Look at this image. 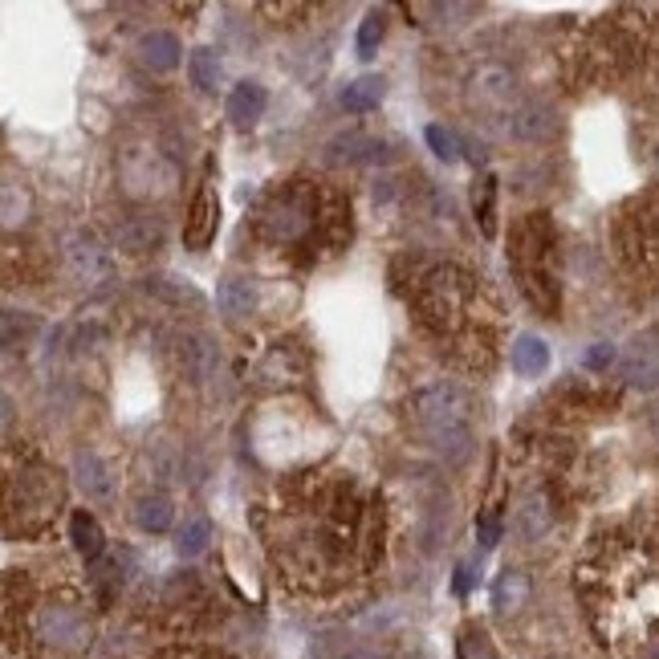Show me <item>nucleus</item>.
<instances>
[{"label":"nucleus","instance_id":"obj_2","mask_svg":"<svg viewBox=\"0 0 659 659\" xmlns=\"http://www.w3.org/2000/svg\"><path fill=\"white\" fill-rule=\"evenodd\" d=\"M513 273L525 289V297L554 314L558 310V273H554V224L546 216H529L513 232Z\"/></svg>","mask_w":659,"mask_h":659},{"label":"nucleus","instance_id":"obj_5","mask_svg":"<svg viewBox=\"0 0 659 659\" xmlns=\"http://www.w3.org/2000/svg\"><path fill=\"white\" fill-rule=\"evenodd\" d=\"M57 505H62V476L53 468L29 464L13 476L9 485V521L21 513V533H37L53 521Z\"/></svg>","mask_w":659,"mask_h":659},{"label":"nucleus","instance_id":"obj_6","mask_svg":"<svg viewBox=\"0 0 659 659\" xmlns=\"http://www.w3.org/2000/svg\"><path fill=\"white\" fill-rule=\"evenodd\" d=\"M33 639L49 659L53 655L57 659H82V651L90 647V623L70 603H49L33 619Z\"/></svg>","mask_w":659,"mask_h":659},{"label":"nucleus","instance_id":"obj_20","mask_svg":"<svg viewBox=\"0 0 659 659\" xmlns=\"http://www.w3.org/2000/svg\"><path fill=\"white\" fill-rule=\"evenodd\" d=\"M208 542H212V525H208V517H188L184 529L175 533V550H179V558H200V554L208 550Z\"/></svg>","mask_w":659,"mask_h":659},{"label":"nucleus","instance_id":"obj_28","mask_svg":"<svg viewBox=\"0 0 659 659\" xmlns=\"http://www.w3.org/2000/svg\"><path fill=\"white\" fill-rule=\"evenodd\" d=\"M615 363V346H607V342H598L590 354H586V367L590 371H603V367H611Z\"/></svg>","mask_w":659,"mask_h":659},{"label":"nucleus","instance_id":"obj_25","mask_svg":"<svg viewBox=\"0 0 659 659\" xmlns=\"http://www.w3.org/2000/svg\"><path fill=\"white\" fill-rule=\"evenodd\" d=\"M424 135H428V147L436 151V159H444V163H456V159H460V139H456L448 127L432 123Z\"/></svg>","mask_w":659,"mask_h":659},{"label":"nucleus","instance_id":"obj_14","mask_svg":"<svg viewBox=\"0 0 659 659\" xmlns=\"http://www.w3.org/2000/svg\"><path fill=\"white\" fill-rule=\"evenodd\" d=\"M114 241L123 245L127 253H147L159 241V224L151 216H127L123 224L114 228Z\"/></svg>","mask_w":659,"mask_h":659},{"label":"nucleus","instance_id":"obj_13","mask_svg":"<svg viewBox=\"0 0 659 659\" xmlns=\"http://www.w3.org/2000/svg\"><path fill=\"white\" fill-rule=\"evenodd\" d=\"M550 529V501L542 489H533L521 505H517V533L525 537V542H533V537H542Z\"/></svg>","mask_w":659,"mask_h":659},{"label":"nucleus","instance_id":"obj_27","mask_svg":"<svg viewBox=\"0 0 659 659\" xmlns=\"http://www.w3.org/2000/svg\"><path fill=\"white\" fill-rule=\"evenodd\" d=\"M460 655H464V659H493V647H489V639H485L481 631H464Z\"/></svg>","mask_w":659,"mask_h":659},{"label":"nucleus","instance_id":"obj_10","mask_svg":"<svg viewBox=\"0 0 659 659\" xmlns=\"http://www.w3.org/2000/svg\"><path fill=\"white\" fill-rule=\"evenodd\" d=\"M265 102H269L265 86L241 82V86H232V94H228V118H232L236 127H253L257 118L265 114Z\"/></svg>","mask_w":659,"mask_h":659},{"label":"nucleus","instance_id":"obj_3","mask_svg":"<svg viewBox=\"0 0 659 659\" xmlns=\"http://www.w3.org/2000/svg\"><path fill=\"white\" fill-rule=\"evenodd\" d=\"M318 224H322V208H318V192L310 184L277 188L257 212V232L269 245H306V241H314Z\"/></svg>","mask_w":659,"mask_h":659},{"label":"nucleus","instance_id":"obj_7","mask_svg":"<svg viewBox=\"0 0 659 659\" xmlns=\"http://www.w3.org/2000/svg\"><path fill=\"white\" fill-rule=\"evenodd\" d=\"M66 265H70V273H74L82 285H102V281H110V273H114L110 253L94 241L90 232L70 236V245H66Z\"/></svg>","mask_w":659,"mask_h":659},{"label":"nucleus","instance_id":"obj_11","mask_svg":"<svg viewBox=\"0 0 659 659\" xmlns=\"http://www.w3.org/2000/svg\"><path fill=\"white\" fill-rule=\"evenodd\" d=\"M74 472H78V485H82V493H86L90 501H106V497L114 493V476H110V468H106L102 456L82 452L78 464H74Z\"/></svg>","mask_w":659,"mask_h":659},{"label":"nucleus","instance_id":"obj_15","mask_svg":"<svg viewBox=\"0 0 659 659\" xmlns=\"http://www.w3.org/2000/svg\"><path fill=\"white\" fill-rule=\"evenodd\" d=\"M70 537H74V550H78L86 562H98V558H102L106 537H102V525H98L90 513H74V521H70Z\"/></svg>","mask_w":659,"mask_h":659},{"label":"nucleus","instance_id":"obj_30","mask_svg":"<svg viewBox=\"0 0 659 659\" xmlns=\"http://www.w3.org/2000/svg\"><path fill=\"white\" fill-rule=\"evenodd\" d=\"M334 659H383V655L371 651V647H346V651H338Z\"/></svg>","mask_w":659,"mask_h":659},{"label":"nucleus","instance_id":"obj_18","mask_svg":"<svg viewBox=\"0 0 659 659\" xmlns=\"http://www.w3.org/2000/svg\"><path fill=\"white\" fill-rule=\"evenodd\" d=\"M525 598H529V582H525V574L505 570V574L497 578V590H493V607H497L501 615H513L517 607H525Z\"/></svg>","mask_w":659,"mask_h":659},{"label":"nucleus","instance_id":"obj_12","mask_svg":"<svg viewBox=\"0 0 659 659\" xmlns=\"http://www.w3.org/2000/svg\"><path fill=\"white\" fill-rule=\"evenodd\" d=\"M253 302H257V293H253V285H249L245 277H228V281H220V289H216V306H220V314H224L228 322L249 318Z\"/></svg>","mask_w":659,"mask_h":659},{"label":"nucleus","instance_id":"obj_4","mask_svg":"<svg viewBox=\"0 0 659 659\" xmlns=\"http://www.w3.org/2000/svg\"><path fill=\"white\" fill-rule=\"evenodd\" d=\"M472 297H476L472 277H464L456 269H432L419 281L415 306H419V318L436 334H456L464 326V318L472 314Z\"/></svg>","mask_w":659,"mask_h":659},{"label":"nucleus","instance_id":"obj_23","mask_svg":"<svg viewBox=\"0 0 659 659\" xmlns=\"http://www.w3.org/2000/svg\"><path fill=\"white\" fill-rule=\"evenodd\" d=\"M383 33H387V13L383 9H371L363 17V25H358V57H375Z\"/></svg>","mask_w":659,"mask_h":659},{"label":"nucleus","instance_id":"obj_8","mask_svg":"<svg viewBox=\"0 0 659 659\" xmlns=\"http://www.w3.org/2000/svg\"><path fill=\"white\" fill-rule=\"evenodd\" d=\"M216 224H220V200L216 192L204 184L192 200V212H188V224H184V245L188 249H208V241L216 236Z\"/></svg>","mask_w":659,"mask_h":659},{"label":"nucleus","instance_id":"obj_16","mask_svg":"<svg viewBox=\"0 0 659 659\" xmlns=\"http://www.w3.org/2000/svg\"><path fill=\"white\" fill-rule=\"evenodd\" d=\"M513 367H517L521 375H542V371L550 367V346L537 338V334H521V338L513 342Z\"/></svg>","mask_w":659,"mask_h":659},{"label":"nucleus","instance_id":"obj_9","mask_svg":"<svg viewBox=\"0 0 659 659\" xmlns=\"http://www.w3.org/2000/svg\"><path fill=\"white\" fill-rule=\"evenodd\" d=\"M179 53H184V45H179V37L167 33V29H151V33L139 37V62L159 70V74L179 66Z\"/></svg>","mask_w":659,"mask_h":659},{"label":"nucleus","instance_id":"obj_22","mask_svg":"<svg viewBox=\"0 0 659 659\" xmlns=\"http://www.w3.org/2000/svg\"><path fill=\"white\" fill-rule=\"evenodd\" d=\"M179 358H184V367H188V379L192 383H204L208 371H212V350L204 338H188L184 350H179Z\"/></svg>","mask_w":659,"mask_h":659},{"label":"nucleus","instance_id":"obj_19","mask_svg":"<svg viewBox=\"0 0 659 659\" xmlns=\"http://www.w3.org/2000/svg\"><path fill=\"white\" fill-rule=\"evenodd\" d=\"M383 102V78H358V82H350L346 90H342V106L350 110V114H363V110H375Z\"/></svg>","mask_w":659,"mask_h":659},{"label":"nucleus","instance_id":"obj_21","mask_svg":"<svg viewBox=\"0 0 659 659\" xmlns=\"http://www.w3.org/2000/svg\"><path fill=\"white\" fill-rule=\"evenodd\" d=\"M135 521H139V529H147V533H163V529L171 525V501H167L163 493L143 497V501L135 505Z\"/></svg>","mask_w":659,"mask_h":659},{"label":"nucleus","instance_id":"obj_24","mask_svg":"<svg viewBox=\"0 0 659 659\" xmlns=\"http://www.w3.org/2000/svg\"><path fill=\"white\" fill-rule=\"evenodd\" d=\"M192 82L200 90H216V82H220V57H216V49H196L192 53Z\"/></svg>","mask_w":659,"mask_h":659},{"label":"nucleus","instance_id":"obj_17","mask_svg":"<svg viewBox=\"0 0 659 659\" xmlns=\"http://www.w3.org/2000/svg\"><path fill=\"white\" fill-rule=\"evenodd\" d=\"M627 379L635 387H659V346H647L639 342L631 354H627Z\"/></svg>","mask_w":659,"mask_h":659},{"label":"nucleus","instance_id":"obj_26","mask_svg":"<svg viewBox=\"0 0 659 659\" xmlns=\"http://www.w3.org/2000/svg\"><path fill=\"white\" fill-rule=\"evenodd\" d=\"M493 200H497V179H481V204H476V216H481V228H485V236H493L497 232V208H493Z\"/></svg>","mask_w":659,"mask_h":659},{"label":"nucleus","instance_id":"obj_1","mask_svg":"<svg viewBox=\"0 0 659 659\" xmlns=\"http://www.w3.org/2000/svg\"><path fill=\"white\" fill-rule=\"evenodd\" d=\"M407 415L415 432L428 440L448 464H460L472 448V399L452 383H432L407 399Z\"/></svg>","mask_w":659,"mask_h":659},{"label":"nucleus","instance_id":"obj_29","mask_svg":"<svg viewBox=\"0 0 659 659\" xmlns=\"http://www.w3.org/2000/svg\"><path fill=\"white\" fill-rule=\"evenodd\" d=\"M497 537H501V521H497V513L489 509V513L481 517V542H485V546H497Z\"/></svg>","mask_w":659,"mask_h":659}]
</instances>
